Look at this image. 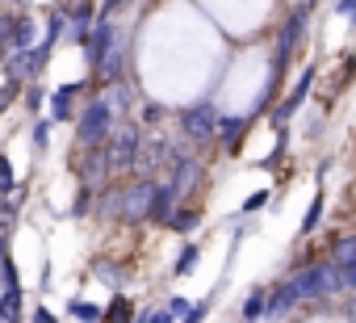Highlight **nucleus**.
Returning <instances> with one entry per match:
<instances>
[{
  "instance_id": "nucleus-1",
  "label": "nucleus",
  "mask_w": 356,
  "mask_h": 323,
  "mask_svg": "<svg viewBox=\"0 0 356 323\" xmlns=\"http://www.w3.org/2000/svg\"><path fill=\"white\" fill-rule=\"evenodd\" d=\"M281 281H285V290L293 294L298 306H314V302H327V298L343 294L335 260H306V265L289 269V277H281Z\"/></svg>"
},
{
  "instance_id": "nucleus-2",
  "label": "nucleus",
  "mask_w": 356,
  "mask_h": 323,
  "mask_svg": "<svg viewBox=\"0 0 356 323\" xmlns=\"http://www.w3.org/2000/svg\"><path fill=\"white\" fill-rule=\"evenodd\" d=\"M113 126H118V113H113L109 97H105V93L88 97V101L80 105V118L72 122V139H76V151H88V147H105V143H109V134H113Z\"/></svg>"
},
{
  "instance_id": "nucleus-3",
  "label": "nucleus",
  "mask_w": 356,
  "mask_h": 323,
  "mask_svg": "<svg viewBox=\"0 0 356 323\" xmlns=\"http://www.w3.org/2000/svg\"><path fill=\"white\" fill-rule=\"evenodd\" d=\"M306 26H310V5L302 0V5H293V9L281 17V26H277V34H273V88L285 80L289 59L298 55V47H302V38H306Z\"/></svg>"
},
{
  "instance_id": "nucleus-4",
  "label": "nucleus",
  "mask_w": 356,
  "mask_h": 323,
  "mask_svg": "<svg viewBox=\"0 0 356 323\" xmlns=\"http://www.w3.org/2000/svg\"><path fill=\"white\" fill-rule=\"evenodd\" d=\"M155 177H130V181H118V214H113V223H122V227H138V223H147V214H151V198H155Z\"/></svg>"
},
{
  "instance_id": "nucleus-5",
  "label": "nucleus",
  "mask_w": 356,
  "mask_h": 323,
  "mask_svg": "<svg viewBox=\"0 0 356 323\" xmlns=\"http://www.w3.org/2000/svg\"><path fill=\"white\" fill-rule=\"evenodd\" d=\"M105 151H109V168H113V177H130V173L138 168L143 126H138V122H130V118H122V122L113 126V134H109Z\"/></svg>"
},
{
  "instance_id": "nucleus-6",
  "label": "nucleus",
  "mask_w": 356,
  "mask_h": 323,
  "mask_svg": "<svg viewBox=\"0 0 356 323\" xmlns=\"http://www.w3.org/2000/svg\"><path fill=\"white\" fill-rule=\"evenodd\" d=\"M176 130H181V139L193 143V147H210L218 139V109L210 101L185 105L181 113H176Z\"/></svg>"
},
{
  "instance_id": "nucleus-7",
  "label": "nucleus",
  "mask_w": 356,
  "mask_h": 323,
  "mask_svg": "<svg viewBox=\"0 0 356 323\" xmlns=\"http://www.w3.org/2000/svg\"><path fill=\"white\" fill-rule=\"evenodd\" d=\"M206 164H202V155H193L189 147H172V159H168V185L176 189V198L185 202V194H193V189H202L206 185Z\"/></svg>"
},
{
  "instance_id": "nucleus-8",
  "label": "nucleus",
  "mask_w": 356,
  "mask_h": 323,
  "mask_svg": "<svg viewBox=\"0 0 356 323\" xmlns=\"http://www.w3.org/2000/svg\"><path fill=\"white\" fill-rule=\"evenodd\" d=\"M118 38H122V26H118L113 17H97V26H92V30H88V38L80 42V55H84V63H88V72H92V76L105 68V55L118 47Z\"/></svg>"
},
{
  "instance_id": "nucleus-9",
  "label": "nucleus",
  "mask_w": 356,
  "mask_h": 323,
  "mask_svg": "<svg viewBox=\"0 0 356 323\" xmlns=\"http://www.w3.org/2000/svg\"><path fill=\"white\" fill-rule=\"evenodd\" d=\"M88 93V80H67V84H55L51 97H47V118L55 126L63 122H76L80 118V97Z\"/></svg>"
},
{
  "instance_id": "nucleus-10",
  "label": "nucleus",
  "mask_w": 356,
  "mask_h": 323,
  "mask_svg": "<svg viewBox=\"0 0 356 323\" xmlns=\"http://www.w3.org/2000/svg\"><path fill=\"white\" fill-rule=\"evenodd\" d=\"M72 168H76V185H88V189H105L109 177H113V168H109V151H105V147L76 151Z\"/></svg>"
},
{
  "instance_id": "nucleus-11",
  "label": "nucleus",
  "mask_w": 356,
  "mask_h": 323,
  "mask_svg": "<svg viewBox=\"0 0 356 323\" xmlns=\"http://www.w3.org/2000/svg\"><path fill=\"white\" fill-rule=\"evenodd\" d=\"M314 72H318V68H314V63H306V68L298 72V80H293L289 97H281V101H277V109H273V126H277V130H285V122L306 105V97H310V88H314Z\"/></svg>"
},
{
  "instance_id": "nucleus-12",
  "label": "nucleus",
  "mask_w": 356,
  "mask_h": 323,
  "mask_svg": "<svg viewBox=\"0 0 356 323\" xmlns=\"http://www.w3.org/2000/svg\"><path fill=\"white\" fill-rule=\"evenodd\" d=\"M172 147H176V143H172L168 134H151V139L143 134V151H138V168H134V173H138V177H155L159 168H168Z\"/></svg>"
},
{
  "instance_id": "nucleus-13",
  "label": "nucleus",
  "mask_w": 356,
  "mask_h": 323,
  "mask_svg": "<svg viewBox=\"0 0 356 323\" xmlns=\"http://www.w3.org/2000/svg\"><path fill=\"white\" fill-rule=\"evenodd\" d=\"M97 0H72L67 5V38L72 42H84L88 38V30L97 26Z\"/></svg>"
},
{
  "instance_id": "nucleus-14",
  "label": "nucleus",
  "mask_w": 356,
  "mask_h": 323,
  "mask_svg": "<svg viewBox=\"0 0 356 323\" xmlns=\"http://www.w3.org/2000/svg\"><path fill=\"white\" fill-rule=\"evenodd\" d=\"M252 118H239V113H218V143L227 155H239V139L248 134Z\"/></svg>"
},
{
  "instance_id": "nucleus-15",
  "label": "nucleus",
  "mask_w": 356,
  "mask_h": 323,
  "mask_svg": "<svg viewBox=\"0 0 356 323\" xmlns=\"http://www.w3.org/2000/svg\"><path fill=\"white\" fill-rule=\"evenodd\" d=\"M176 206H181L176 189H172L168 181H159V185H155V198H151V214H147V223H151V227H168V219H172Z\"/></svg>"
},
{
  "instance_id": "nucleus-16",
  "label": "nucleus",
  "mask_w": 356,
  "mask_h": 323,
  "mask_svg": "<svg viewBox=\"0 0 356 323\" xmlns=\"http://www.w3.org/2000/svg\"><path fill=\"white\" fill-rule=\"evenodd\" d=\"M88 269H92V277H97L101 285H109L113 294H126V269H122L113 256H97Z\"/></svg>"
},
{
  "instance_id": "nucleus-17",
  "label": "nucleus",
  "mask_w": 356,
  "mask_h": 323,
  "mask_svg": "<svg viewBox=\"0 0 356 323\" xmlns=\"http://www.w3.org/2000/svg\"><path fill=\"white\" fill-rule=\"evenodd\" d=\"M268 310V285H252L239 302V323H260Z\"/></svg>"
},
{
  "instance_id": "nucleus-18",
  "label": "nucleus",
  "mask_w": 356,
  "mask_h": 323,
  "mask_svg": "<svg viewBox=\"0 0 356 323\" xmlns=\"http://www.w3.org/2000/svg\"><path fill=\"white\" fill-rule=\"evenodd\" d=\"M202 227V210L197 206H176L172 210V219H168V231H176V235H185V239H193V231Z\"/></svg>"
},
{
  "instance_id": "nucleus-19",
  "label": "nucleus",
  "mask_w": 356,
  "mask_h": 323,
  "mask_svg": "<svg viewBox=\"0 0 356 323\" xmlns=\"http://www.w3.org/2000/svg\"><path fill=\"white\" fill-rule=\"evenodd\" d=\"M59 38H67V5H59V9H51V13H42V42L55 51V47H59Z\"/></svg>"
},
{
  "instance_id": "nucleus-20",
  "label": "nucleus",
  "mask_w": 356,
  "mask_h": 323,
  "mask_svg": "<svg viewBox=\"0 0 356 323\" xmlns=\"http://www.w3.org/2000/svg\"><path fill=\"white\" fill-rule=\"evenodd\" d=\"M197 265H202V244L185 239L181 252H176V260H172V277H189V273H197Z\"/></svg>"
},
{
  "instance_id": "nucleus-21",
  "label": "nucleus",
  "mask_w": 356,
  "mask_h": 323,
  "mask_svg": "<svg viewBox=\"0 0 356 323\" xmlns=\"http://www.w3.org/2000/svg\"><path fill=\"white\" fill-rule=\"evenodd\" d=\"M323 210H327V194H323V185H318V189H314V198H310V206H306V219H302V227H298V235H302V239H310V235L318 231Z\"/></svg>"
},
{
  "instance_id": "nucleus-22",
  "label": "nucleus",
  "mask_w": 356,
  "mask_h": 323,
  "mask_svg": "<svg viewBox=\"0 0 356 323\" xmlns=\"http://www.w3.org/2000/svg\"><path fill=\"white\" fill-rule=\"evenodd\" d=\"M293 306H298V302H293V294L285 290V281L268 285V310H264V319H285Z\"/></svg>"
},
{
  "instance_id": "nucleus-23",
  "label": "nucleus",
  "mask_w": 356,
  "mask_h": 323,
  "mask_svg": "<svg viewBox=\"0 0 356 323\" xmlns=\"http://www.w3.org/2000/svg\"><path fill=\"white\" fill-rule=\"evenodd\" d=\"M138 319V306L126 298V294H113L109 302H105V319L101 323H134Z\"/></svg>"
},
{
  "instance_id": "nucleus-24",
  "label": "nucleus",
  "mask_w": 356,
  "mask_h": 323,
  "mask_svg": "<svg viewBox=\"0 0 356 323\" xmlns=\"http://www.w3.org/2000/svg\"><path fill=\"white\" fill-rule=\"evenodd\" d=\"M76 323H101L105 319V306L101 302H88V298H67V306H63Z\"/></svg>"
},
{
  "instance_id": "nucleus-25",
  "label": "nucleus",
  "mask_w": 356,
  "mask_h": 323,
  "mask_svg": "<svg viewBox=\"0 0 356 323\" xmlns=\"http://www.w3.org/2000/svg\"><path fill=\"white\" fill-rule=\"evenodd\" d=\"M22 310H26V290H0V319L22 323Z\"/></svg>"
},
{
  "instance_id": "nucleus-26",
  "label": "nucleus",
  "mask_w": 356,
  "mask_h": 323,
  "mask_svg": "<svg viewBox=\"0 0 356 323\" xmlns=\"http://www.w3.org/2000/svg\"><path fill=\"white\" fill-rule=\"evenodd\" d=\"M105 97H109V105H113L118 118H130V109H134V84H130V76H126L122 84H113Z\"/></svg>"
},
{
  "instance_id": "nucleus-27",
  "label": "nucleus",
  "mask_w": 356,
  "mask_h": 323,
  "mask_svg": "<svg viewBox=\"0 0 356 323\" xmlns=\"http://www.w3.org/2000/svg\"><path fill=\"white\" fill-rule=\"evenodd\" d=\"M327 260H335V265H352V260H356V231L335 235L331 248H327Z\"/></svg>"
},
{
  "instance_id": "nucleus-28",
  "label": "nucleus",
  "mask_w": 356,
  "mask_h": 323,
  "mask_svg": "<svg viewBox=\"0 0 356 323\" xmlns=\"http://www.w3.org/2000/svg\"><path fill=\"white\" fill-rule=\"evenodd\" d=\"M92 210H97V189L76 185V198H72V219H88Z\"/></svg>"
},
{
  "instance_id": "nucleus-29",
  "label": "nucleus",
  "mask_w": 356,
  "mask_h": 323,
  "mask_svg": "<svg viewBox=\"0 0 356 323\" xmlns=\"http://www.w3.org/2000/svg\"><path fill=\"white\" fill-rule=\"evenodd\" d=\"M163 118H168V105H159V101H143L138 105V126H155L159 130Z\"/></svg>"
},
{
  "instance_id": "nucleus-30",
  "label": "nucleus",
  "mask_w": 356,
  "mask_h": 323,
  "mask_svg": "<svg viewBox=\"0 0 356 323\" xmlns=\"http://www.w3.org/2000/svg\"><path fill=\"white\" fill-rule=\"evenodd\" d=\"M9 194H17V173H13V159L0 155V198H9Z\"/></svg>"
},
{
  "instance_id": "nucleus-31",
  "label": "nucleus",
  "mask_w": 356,
  "mask_h": 323,
  "mask_svg": "<svg viewBox=\"0 0 356 323\" xmlns=\"http://www.w3.org/2000/svg\"><path fill=\"white\" fill-rule=\"evenodd\" d=\"M51 130H55V122H51V118H38V122H34L30 139H34V147H38V151H47V147H51Z\"/></svg>"
},
{
  "instance_id": "nucleus-32",
  "label": "nucleus",
  "mask_w": 356,
  "mask_h": 323,
  "mask_svg": "<svg viewBox=\"0 0 356 323\" xmlns=\"http://www.w3.org/2000/svg\"><path fill=\"white\" fill-rule=\"evenodd\" d=\"M134 323H176V315H172L168 306H143Z\"/></svg>"
},
{
  "instance_id": "nucleus-33",
  "label": "nucleus",
  "mask_w": 356,
  "mask_h": 323,
  "mask_svg": "<svg viewBox=\"0 0 356 323\" xmlns=\"http://www.w3.org/2000/svg\"><path fill=\"white\" fill-rule=\"evenodd\" d=\"M0 290H22V277H17L13 256H9V260H0Z\"/></svg>"
},
{
  "instance_id": "nucleus-34",
  "label": "nucleus",
  "mask_w": 356,
  "mask_h": 323,
  "mask_svg": "<svg viewBox=\"0 0 356 323\" xmlns=\"http://www.w3.org/2000/svg\"><path fill=\"white\" fill-rule=\"evenodd\" d=\"M268 198H273L268 189H256V194H252V198H248V202L239 206V219H248V214H260V210L268 206Z\"/></svg>"
},
{
  "instance_id": "nucleus-35",
  "label": "nucleus",
  "mask_w": 356,
  "mask_h": 323,
  "mask_svg": "<svg viewBox=\"0 0 356 323\" xmlns=\"http://www.w3.org/2000/svg\"><path fill=\"white\" fill-rule=\"evenodd\" d=\"M47 97H51V93H47L42 84H30V88H26V109H30V113H38V109L47 105Z\"/></svg>"
},
{
  "instance_id": "nucleus-36",
  "label": "nucleus",
  "mask_w": 356,
  "mask_h": 323,
  "mask_svg": "<svg viewBox=\"0 0 356 323\" xmlns=\"http://www.w3.org/2000/svg\"><path fill=\"white\" fill-rule=\"evenodd\" d=\"M9 235H13V214L0 210V260H9Z\"/></svg>"
},
{
  "instance_id": "nucleus-37",
  "label": "nucleus",
  "mask_w": 356,
  "mask_h": 323,
  "mask_svg": "<svg viewBox=\"0 0 356 323\" xmlns=\"http://www.w3.org/2000/svg\"><path fill=\"white\" fill-rule=\"evenodd\" d=\"M206 315H210V298L193 302V306H189V315H185V319H176V323H206Z\"/></svg>"
},
{
  "instance_id": "nucleus-38",
  "label": "nucleus",
  "mask_w": 356,
  "mask_h": 323,
  "mask_svg": "<svg viewBox=\"0 0 356 323\" xmlns=\"http://www.w3.org/2000/svg\"><path fill=\"white\" fill-rule=\"evenodd\" d=\"M339 290L343 294H356V260L352 265H339Z\"/></svg>"
},
{
  "instance_id": "nucleus-39",
  "label": "nucleus",
  "mask_w": 356,
  "mask_h": 323,
  "mask_svg": "<svg viewBox=\"0 0 356 323\" xmlns=\"http://www.w3.org/2000/svg\"><path fill=\"white\" fill-rule=\"evenodd\" d=\"M163 306H168V310H172V315H176V319H185V315H189V306H193V302H189V298H181V294H168V302H163Z\"/></svg>"
},
{
  "instance_id": "nucleus-40",
  "label": "nucleus",
  "mask_w": 356,
  "mask_h": 323,
  "mask_svg": "<svg viewBox=\"0 0 356 323\" xmlns=\"http://www.w3.org/2000/svg\"><path fill=\"white\" fill-rule=\"evenodd\" d=\"M30 323H63V319H59L51 306H34V310H30Z\"/></svg>"
},
{
  "instance_id": "nucleus-41",
  "label": "nucleus",
  "mask_w": 356,
  "mask_h": 323,
  "mask_svg": "<svg viewBox=\"0 0 356 323\" xmlns=\"http://www.w3.org/2000/svg\"><path fill=\"white\" fill-rule=\"evenodd\" d=\"M126 5H130V0H101L97 13H101V17H113V13H118V9H126Z\"/></svg>"
},
{
  "instance_id": "nucleus-42",
  "label": "nucleus",
  "mask_w": 356,
  "mask_h": 323,
  "mask_svg": "<svg viewBox=\"0 0 356 323\" xmlns=\"http://www.w3.org/2000/svg\"><path fill=\"white\" fill-rule=\"evenodd\" d=\"M17 93H22V84H17V80H5V88H0V109H5Z\"/></svg>"
},
{
  "instance_id": "nucleus-43",
  "label": "nucleus",
  "mask_w": 356,
  "mask_h": 323,
  "mask_svg": "<svg viewBox=\"0 0 356 323\" xmlns=\"http://www.w3.org/2000/svg\"><path fill=\"white\" fill-rule=\"evenodd\" d=\"M335 13H339V17H348V22L356 26V0H335Z\"/></svg>"
},
{
  "instance_id": "nucleus-44",
  "label": "nucleus",
  "mask_w": 356,
  "mask_h": 323,
  "mask_svg": "<svg viewBox=\"0 0 356 323\" xmlns=\"http://www.w3.org/2000/svg\"><path fill=\"white\" fill-rule=\"evenodd\" d=\"M9 5H26V0H9Z\"/></svg>"
},
{
  "instance_id": "nucleus-45",
  "label": "nucleus",
  "mask_w": 356,
  "mask_h": 323,
  "mask_svg": "<svg viewBox=\"0 0 356 323\" xmlns=\"http://www.w3.org/2000/svg\"><path fill=\"white\" fill-rule=\"evenodd\" d=\"M306 5H310V9H314V5H318V0H306Z\"/></svg>"
},
{
  "instance_id": "nucleus-46",
  "label": "nucleus",
  "mask_w": 356,
  "mask_h": 323,
  "mask_svg": "<svg viewBox=\"0 0 356 323\" xmlns=\"http://www.w3.org/2000/svg\"><path fill=\"white\" fill-rule=\"evenodd\" d=\"M0 323H5V319H0Z\"/></svg>"
},
{
  "instance_id": "nucleus-47",
  "label": "nucleus",
  "mask_w": 356,
  "mask_h": 323,
  "mask_svg": "<svg viewBox=\"0 0 356 323\" xmlns=\"http://www.w3.org/2000/svg\"><path fill=\"white\" fill-rule=\"evenodd\" d=\"M67 5H72V0H67Z\"/></svg>"
}]
</instances>
